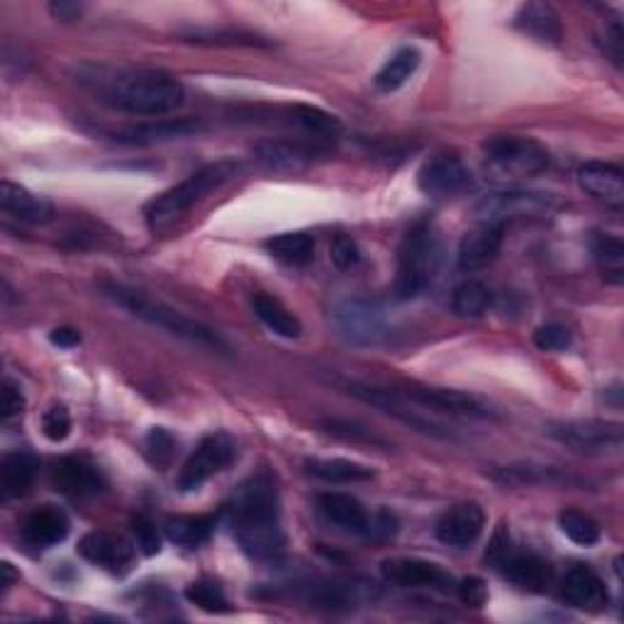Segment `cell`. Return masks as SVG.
Returning a JSON list of instances; mask_svg holds the SVG:
<instances>
[{
	"label": "cell",
	"instance_id": "cell-1",
	"mask_svg": "<svg viewBox=\"0 0 624 624\" xmlns=\"http://www.w3.org/2000/svg\"><path fill=\"white\" fill-rule=\"evenodd\" d=\"M76 81L98 101L130 115L164 117L183 105V83L162 69L115 67L85 61L76 69Z\"/></svg>",
	"mask_w": 624,
	"mask_h": 624
},
{
	"label": "cell",
	"instance_id": "cell-2",
	"mask_svg": "<svg viewBox=\"0 0 624 624\" xmlns=\"http://www.w3.org/2000/svg\"><path fill=\"white\" fill-rule=\"evenodd\" d=\"M232 532L242 552L262 564H278L286 556V534L272 473L259 471L244 481L229 505Z\"/></svg>",
	"mask_w": 624,
	"mask_h": 624
},
{
	"label": "cell",
	"instance_id": "cell-3",
	"mask_svg": "<svg viewBox=\"0 0 624 624\" xmlns=\"http://www.w3.org/2000/svg\"><path fill=\"white\" fill-rule=\"evenodd\" d=\"M101 293L110 303H115L117 308L127 310L132 317H137V320L164 329V333L174 335L183 341H188V345L203 347V349L215 351V354H229L232 351L229 341L223 335H217L213 327H207L198 320H193V317L178 313L176 308H171V305H166L164 300L146 296V293L140 290V288L117 284V280H103Z\"/></svg>",
	"mask_w": 624,
	"mask_h": 624
},
{
	"label": "cell",
	"instance_id": "cell-4",
	"mask_svg": "<svg viewBox=\"0 0 624 624\" xmlns=\"http://www.w3.org/2000/svg\"><path fill=\"white\" fill-rule=\"evenodd\" d=\"M242 171L239 162L235 158H219V162L207 164L203 168L195 171L186 181H181L178 186L164 191L162 195H156L154 201L146 203L144 207V219L152 229H164L171 223H176L181 215H186L193 205H198L205 201L207 195H213L229 183L232 178H237Z\"/></svg>",
	"mask_w": 624,
	"mask_h": 624
},
{
	"label": "cell",
	"instance_id": "cell-5",
	"mask_svg": "<svg viewBox=\"0 0 624 624\" xmlns=\"http://www.w3.org/2000/svg\"><path fill=\"white\" fill-rule=\"evenodd\" d=\"M439 264V242L430 219H418L400 242L398 249V276H396V298L412 300L422 296L432 284Z\"/></svg>",
	"mask_w": 624,
	"mask_h": 624
},
{
	"label": "cell",
	"instance_id": "cell-6",
	"mask_svg": "<svg viewBox=\"0 0 624 624\" xmlns=\"http://www.w3.org/2000/svg\"><path fill=\"white\" fill-rule=\"evenodd\" d=\"M485 166L498 181L534 178L549 168V152L532 137L520 134H498L483 142Z\"/></svg>",
	"mask_w": 624,
	"mask_h": 624
},
{
	"label": "cell",
	"instance_id": "cell-7",
	"mask_svg": "<svg viewBox=\"0 0 624 624\" xmlns=\"http://www.w3.org/2000/svg\"><path fill=\"white\" fill-rule=\"evenodd\" d=\"M337 333L351 345L359 347H376L381 345L388 335V317L381 303L361 296L339 298L333 310H329Z\"/></svg>",
	"mask_w": 624,
	"mask_h": 624
},
{
	"label": "cell",
	"instance_id": "cell-8",
	"mask_svg": "<svg viewBox=\"0 0 624 624\" xmlns=\"http://www.w3.org/2000/svg\"><path fill=\"white\" fill-rule=\"evenodd\" d=\"M546 434L571 451L589 457L620 454L624 427L610 420H556L546 424Z\"/></svg>",
	"mask_w": 624,
	"mask_h": 624
},
{
	"label": "cell",
	"instance_id": "cell-9",
	"mask_svg": "<svg viewBox=\"0 0 624 624\" xmlns=\"http://www.w3.org/2000/svg\"><path fill=\"white\" fill-rule=\"evenodd\" d=\"M559 207L554 195L534 191H498L488 193L473 205V217L483 225H503L510 219L546 217Z\"/></svg>",
	"mask_w": 624,
	"mask_h": 624
},
{
	"label": "cell",
	"instance_id": "cell-10",
	"mask_svg": "<svg viewBox=\"0 0 624 624\" xmlns=\"http://www.w3.org/2000/svg\"><path fill=\"white\" fill-rule=\"evenodd\" d=\"M339 386L345 388L349 396L359 398L361 402H369V406L390 415V418H396L402 424L412 427V430H418L422 434H430V437H449L444 424H439L437 420H432L430 415H424L422 410H415V402L402 396L400 390L364 383V381H339Z\"/></svg>",
	"mask_w": 624,
	"mask_h": 624
},
{
	"label": "cell",
	"instance_id": "cell-11",
	"mask_svg": "<svg viewBox=\"0 0 624 624\" xmlns=\"http://www.w3.org/2000/svg\"><path fill=\"white\" fill-rule=\"evenodd\" d=\"M237 457V444L235 439L225 432H215L201 439V444L195 447L193 454L183 463V469L178 473V491L191 493L198 491V488L211 481L213 475L219 471H225L232 461Z\"/></svg>",
	"mask_w": 624,
	"mask_h": 624
},
{
	"label": "cell",
	"instance_id": "cell-12",
	"mask_svg": "<svg viewBox=\"0 0 624 624\" xmlns=\"http://www.w3.org/2000/svg\"><path fill=\"white\" fill-rule=\"evenodd\" d=\"M296 595L303 603H308L313 607L329 610V613H341V610H354L369 601L374 595V585L361 581H347V579L315 581L300 585Z\"/></svg>",
	"mask_w": 624,
	"mask_h": 624
},
{
	"label": "cell",
	"instance_id": "cell-13",
	"mask_svg": "<svg viewBox=\"0 0 624 624\" xmlns=\"http://www.w3.org/2000/svg\"><path fill=\"white\" fill-rule=\"evenodd\" d=\"M402 396L410 398L415 406L430 408L434 412L459 415V418H475V420H491L495 412L475 396L461 393L454 388H434V386H408L400 390Z\"/></svg>",
	"mask_w": 624,
	"mask_h": 624
},
{
	"label": "cell",
	"instance_id": "cell-14",
	"mask_svg": "<svg viewBox=\"0 0 624 624\" xmlns=\"http://www.w3.org/2000/svg\"><path fill=\"white\" fill-rule=\"evenodd\" d=\"M418 186L430 198L447 201L471 186V174L457 154H437L420 168Z\"/></svg>",
	"mask_w": 624,
	"mask_h": 624
},
{
	"label": "cell",
	"instance_id": "cell-15",
	"mask_svg": "<svg viewBox=\"0 0 624 624\" xmlns=\"http://www.w3.org/2000/svg\"><path fill=\"white\" fill-rule=\"evenodd\" d=\"M381 576L386 583L396 589H432V591H449L454 585V579L449 573L424 559H386L381 564Z\"/></svg>",
	"mask_w": 624,
	"mask_h": 624
},
{
	"label": "cell",
	"instance_id": "cell-16",
	"mask_svg": "<svg viewBox=\"0 0 624 624\" xmlns=\"http://www.w3.org/2000/svg\"><path fill=\"white\" fill-rule=\"evenodd\" d=\"M485 528V512L479 503H459L449 508L437 522V540L454 546V549H469Z\"/></svg>",
	"mask_w": 624,
	"mask_h": 624
},
{
	"label": "cell",
	"instance_id": "cell-17",
	"mask_svg": "<svg viewBox=\"0 0 624 624\" xmlns=\"http://www.w3.org/2000/svg\"><path fill=\"white\" fill-rule=\"evenodd\" d=\"M205 125L201 120L193 117H166V120H150L132 125L127 130L115 132V142L130 144V146H152L171 140L193 137V134L203 132Z\"/></svg>",
	"mask_w": 624,
	"mask_h": 624
},
{
	"label": "cell",
	"instance_id": "cell-18",
	"mask_svg": "<svg viewBox=\"0 0 624 624\" xmlns=\"http://www.w3.org/2000/svg\"><path fill=\"white\" fill-rule=\"evenodd\" d=\"M79 554L91 561L93 566H101L110 573H127L134 561V549L125 536L110 534V532H91L79 542Z\"/></svg>",
	"mask_w": 624,
	"mask_h": 624
},
{
	"label": "cell",
	"instance_id": "cell-19",
	"mask_svg": "<svg viewBox=\"0 0 624 624\" xmlns=\"http://www.w3.org/2000/svg\"><path fill=\"white\" fill-rule=\"evenodd\" d=\"M52 485L69 498H93L105 491V475L85 459L64 457L54 461Z\"/></svg>",
	"mask_w": 624,
	"mask_h": 624
},
{
	"label": "cell",
	"instance_id": "cell-20",
	"mask_svg": "<svg viewBox=\"0 0 624 624\" xmlns=\"http://www.w3.org/2000/svg\"><path fill=\"white\" fill-rule=\"evenodd\" d=\"M503 239H505L503 225L479 223V227L469 229L467 235H463L457 252V262L461 272H481V268L491 266L498 259L500 249H503Z\"/></svg>",
	"mask_w": 624,
	"mask_h": 624
},
{
	"label": "cell",
	"instance_id": "cell-21",
	"mask_svg": "<svg viewBox=\"0 0 624 624\" xmlns=\"http://www.w3.org/2000/svg\"><path fill=\"white\" fill-rule=\"evenodd\" d=\"M561 597L571 607L589 610V613H601L610 603L603 579L591 566L583 564H576L566 571L564 581H561Z\"/></svg>",
	"mask_w": 624,
	"mask_h": 624
},
{
	"label": "cell",
	"instance_id": "cell-22",
	"mask_svg": "<svg viewBox=\"0 0 624 624\" xmlns=\"http://www.w3.org/2000/svg\"><path fill=\"white\" fill-rule=\"evenodd\" d=\"M579 186L583 193H589L593 201L615 207V211H620L624 205V174L615 164L585 162L579 168Z\"/></svg>",
	"mask_w": 624,
	"mask_h": 624
},
{
	"label": "cell",
	"instance_id": "cell-23",
	"mask_svg": "<svg viewBox=\"0 0 624 624\" xmlns=\"http://www.w3.org/2000/svg\"><path fill=\"white\" fill-rule=\"evenodd\" d=\"M0 207H3V213L30 225H47L54 219L52 203L44 201L42 195H34L32 191L18 186V183L12 181L0 183Z\"/></svg>",
	"mask_w": 624,
	"mask_h": 624
},
{
	"label": "cell",
	"instance_id": "cell-24",
	"mask_svg": "<svg viewBox=\"0 0 624 624\" xmlns=\"http://www.w3.org/2000/svg\"><path fill=\"white\" fill-rule=\"evenodd\" d=\"M491 479L505 488H530V485H585L583 479L569 475L554 467H536V463H510L491 473Z\"/></svg>",
	"mask_w": 624,
	"mask_h": 624
},
{
	"label": "cell",
	"instance_id": "cell-25",
	"mask_svg": "<svg viewBox=\"0 0 624 624\" xmlns=\"http://www.w3.org/2000/svg\"><path fill=\"white\" fill-rule=\"evenodd\" d=\"M325 152L317 150V146L310 144H300V142H286V140H276V142H262L254 146V156L256 162L266 168L274 171H298L305 168L308 164H313L317 156H323Z\"/></svg>",
	"mask_w": 624,
	"mask_h": 624
},
{
	"label": "cell",
	"instance_id": "cell-26",
	"mask_svg": "<svg viewBox=\"0 0 624 624\" xmlns=\"http://www.w3.org/2000/svg\"><path fill=\"white\" fill-rule=\"evenodd\" d=\"M69 536V518L59 508L44 505L22 522V540L34 549H49Z\"/></svg>",
	"mask_w": 624,
	"mask_h": 624
},
{
	"label": "cell",
	"instance_id": "cell-27",
	"mask_svg": "<svg viewBox=\"0 0 624 624\" xmlns=\"http://www.w3.org/2000/svg\"><path fill=\"white\" fill-rule=\"evenodd\" d=\"M498 571H503V576L515 583L518 589L522 591H530V593H542L546 591V585L552 583L554 579V569L549 561H544L542 556L536 554H518L512 552L505 564L500 566Z\"/></svg>",
	"mask_w": 624,
	"mask_h": 624
},
{
	"label": "cell",
	"instance_id": "cell-28",
	"mask_svg": "<svg viewBox=\"0 0 624 624\" xmlns=\"http://www.w3.org/2000/svg\"><path fill=\"white\" fill-rule=\"evenodd\" d=\"M515 28L542 44H559L564 37L559 12L549 3H528L518 10Z\"/></svg>",
	"mask_w": 624,
	"mask_h": 624
},
{
	"label": "cell",
	"instance_id": "cell-29",
	"mask_svg": "<svg viewBox=\"0 0 624 624\" xmlns=\"http://www.w3.org/2000/svg\"><path fill=\"white\" fill-rule=\"evenodd\" d=\"M317 508H320L329 522L347 532L364 534L366 528H369V512L361 508L357 498L347 493H323L317 498Z\"/></svg>",
	"mask_w": 624,
	"mask_h": 624
},
{
	"label": "cell",
	"instance_id": "cell-30",
	"mask_svg": "<svg viewBox=\"0 0 624 624\" xmlns=\"http://www.w3.org/2000/svg\"><path fill=\"white\" fill-rule=\"evenodd\" d=\"M40 471V461H37L28 451H10L0 461V488H3L6 498H20L30 491L34 483V475Z\"/></svg>",
	"mask_w": 624,
	"mask_h": 624
},
{
	"label": "cell",
	"instance_id": "cell-31",
	"mask_svg": "<svg viewBox=\"0 0 624 624\" xmlns=\"http://www.w3.org/2000/svg\"><path fill=\"white\" fill-rule=\"evenodd\" d=\"M252 305H254V315L259 317L274 335L286 339H298L303 335L300 320L278 298L268 296V293H256Z\"/></svg>",
	"mask_w": 624,
	"mask_h": 624
},
{
	"label": "cell",
	"instance_id": "cell-32",
	"mask_svg": "<svg viewBox=\"0 0 624 624\" xmlns=\"http://www.w3.org/2000/svg\"><path fill=\"white\" fill-rule=\"evenodd\" d=\"M420 61H422V54L415 47L398 49V52L381 67V71L376 73L374 85L381 93L398 91L400 85H406L412 79V73L420 67Z\"/></svg>",
	"mask_w": 624,
	"mask_h": 624
},
{
	"label": "cell",
	"instance_id": "cell-33",
	"mask_svg": "<svg viewBox=\"0 0 624 624\" xmlns=\"http://www.w3.org/2000/svg\"><path fill=\"white\" fill-rule=\"evenodd\" d=\"M215 530V518H203V515H181L171 518L164 524L166 540L183 549H198L213 536Z\"/></svg>",
	"mask_w": 624,
	"mask_h": 624
},
{
	"label": "cell",
	"instance_id": "cell-34",
	"mask_svg": "<svg viewBox=\"0 0 624 624\" xmlns=\"http://www.w3.org/2000/svg\"><path fill=\"white\" fill-rule=\"evenodd\" d=\"M266 252L288 266H305L315 256V239L310 232H284L266 239Z\"/></svg>",
	"mask_w": 624,
	"mask_h": 624
},
{
	"label": "cell",
	"instance_id": "cell-35",
	"mask_svg": "<svg viewBox=\"0 0 624 624\" xmlns=\"http://www.w3.org/2000/svg\"><path fill=\"white\" fill-rule=\"evenodd\" d=\"M305 469L325 483H364L376 475L369 467L349 459H310L305 461Z\"/></svg>",
	"mask_w": 624,
	"mask_h": 624
},
{
	"label": "cell",
	"instance_id": "cell-36",
	"mask_svg": "<svg viewBox=\"0 0 624 624\" xmlns=\"http://www.w3.org/2000/svg\"><path fill=\"white\" fill-rule=\"evenodd\" d=\"M593 254L597 268H601L603 278L607 284L620 286L624 280V244L620 237L607 235V232H595L593 239Z\"/></svg>",
	"mask_w": 624,
	"mask_h": 624
},
{
	"label": "cell",
	"instance_id": "cell-37",
	"mask_svg": "<svg viewBox=\"0 0 624 624\" xmlns=\"http://www.w3.org/2000/svg\"><path fill=\"white\" fill-rule=\"evenodd\" d=\"M493 296L488 286H483L481 280H467V284H461L454 296H451V310H454L459 317H483L491 308Z\"/></svg>",
	"mask_w": 624,
	"mask_h": 624
},
{
	"label": "cell",
	"instance_id": "cell-38",
	"mask_svg": "<svg viewBox=\"0 0 624 624\" xmlns=\"http://www.w3.org/2000/svg\"><path fill=\"white\" fill-rule=\"evenodd\" d=\"M559 528L573 544L595 546L601 542V524L579 510H564L559 515Z\"/></svg>",
	"mask_w": 624,
	"mask_h": 624
},
{
	"label": "cell",
	"instance_id": "cell-39",
	"mask_svg": "<svg viewBox=\"0 0 624 624\" xmlns=\"http://www.w3.org/2000/svg\"><path fill=\"white\" fill-rule=\"evenodd\" d=\"M186 597H188V603L205 610V613H211V615H223V613H229V610H232L227 595L223 591V585H217L211 579L193 581L186 589Z\"/></svg>",
	"mask_w": 624,
	"mask_h": 624
},
{
	"label": "cell",
	"instance_id": "cell-40",
	"mask_svg": "<svg viewBox=\"0 0 624 624\" xmlns=\"http://www.w3.org/2000/svg\"><path fill=\"white\" fill-rule=\"evenodd\" d=\"M293 120H296L303 130L317 134V137L333 140V137H339V132H341V122L335 115H329V113H325V110L313 108V105L293 108Z\"/></svg>",
	"mask_w": 624,
	"mask_h": 624
},
{
	"label": "cell",
	"instance_id": "cell-41",
	"mask_svg": "<svg viewBox=\"0 0 624 624\" xmlns=\"http://www.w3.org/2000/svg\"><path fill=\"white\" fill-rule=\"evenodd\" d=\"M320 430L337 437V439H345V442H351V444H366V447L388 449L386 439H381L378 434H374L371 430H366L364 424L351 422V420H339V418L323 420L320 422Z\"/></svg>",
	"mask_w": 624,
	"mask_h": 624
},
{
	"label": "cell",
	"instance_id": "cell-42",
	"mask_svg": "<svg viewBox=\"0 0 624 624\" xmlns=\"http://www.w3.org/2000/svg\"><path fill=\"white\" fill-rule=\"evenodd\" d=\"M186 42L198 44H244V47H268L266 40L252 32H232V30H195L186 34Z\"/></svg>",
	"mask_w": 624,
	"mask_h": 624
},
{
	"label": "cell",
	"instance_id": "cell-43",
	"mask_svg": "<svg viewBox=\"0 0 624 624\" xmlns=\"http://www.w3.org/2000/svg\"><path fill=\"white\" fill-rule=\"evenodd\" d=\"M144 449L154 467H166V463L174 459L176 439L171 437L166 430H162V427H154V430L144 439Z\"/></svg>",
	"mask_w": 624,
	"mask_h": 624
},
{
	"label": "cell",
	"instance_id": "cell-44",
	"mask_svg": "<svg viewBox=\"0 0 624 624\" xmlns=\"http://www.w3.org/2000/svg\"><path fill=\"white\" fill-rule=\"evenodd\" d=\"M132 534H134V544H137V549L144 556H156L158 552H162V534H158L156 524L150 518H144V515L134 518Z\"/></svg>",
	"mask_w": 624,
	"mask_h": 624
},
{
	"label": "cell",
	"instance_id": "cell-45",
	"mask_svg": "<svg viewBox=\"0 0 624 624\" xmlns=\"http://www.w3.org/2000/svg\"><path fill=\"white\" fill-rule=\"evenodd\" d=\"M42 432L49 442H64L71 434V415L64 406H52L42 415Z\"/></svg>",
	"mask_w": 624,
	"mask_h": 624
},
{
	"label": "cell",
	"instance_id": "cell-46",
	"mask_svg": "<svg viewBox=\"0 0 624 624\" xmlns=\"http://www.w3.org/2000/svg\"><path fill=\"white\" fill-rule=\"evenodd\" d=\"M534 347L542 351H566L571 347V333L559 323H549L536 327Z\"/></svg>",
	"mask_w": 624,
	"mask_h": 624
},
{
	"label": "cell",
	"instance_id": "cell-47",
	"mask_svg": "<svg viewBox=\"0 0 624 624\" xmlns=\"http://www.w3.org/2000/svg\"><path fill=\"white\" fill-rule=\"evenodd\" d=\"M329 259H333V264L341 268V272H345V268H354L361 259L359 244L349 235H337L333 244H329Z\"/></svg>",
	"mask_w": 624,
	"mask_h": 624
},
{
	"label": "cell",
	"instance_id": "cell-48",
	"mask_svg": "<svg viewBox=\"0 0 624 624\" xmlns=\"http://www.w3.org/2000/svg\"><path fill=\"white\" fill-rule=\"evenodd\" d=\"M601 47L603 52L607 54L610 61H615L617 67H622V57H624V32H622V22L620 20H605V28L601 32Z\"/></svg>",
	"mask_w": 624,
	"mask_h": 624
},
{
	"label": "cell",
	"instance_id": "cell-49",
	"mask_svg": "<svg viewBox=\"0 0 624 624\" xmlns=\"http://www.w3.org/2000/svg\"><path fill=\"white\" fill-rule=\"evenodd\" d=\"M22 410H24L22 388L12 381V378H6L3 390H0V415H3V420L8 422L12 418H18Z\"/></svg>",
	"mask_w": 624,
	"mask_h": 624
},
{
	"label": "cell",
	"instance_id": "cell-50",
	"mask_svg": "<svg viewBox=\"0 0 624 624\" xmlns=\"http://www.w3.org/2000/svg\"><path fill=\"white\" fill-rule=\"evenodd\" d=\"M512 552H515V549H512L510 532H508L505 524H500V528H498L495 534H493L491 544H488V552H485L488 564H491L493 569H500V566L505 564V559H508Z\"/></svg>",
	"mask_w": 624,
	"mask_h": 624
},
{
	"label": "cell",
	"instance_id": "cell-51",
	"mask_svg": "<svg viewBox=\"0 0 624 624\" xmlns=\"http://www.w3.org/2000/svg\"><path fill=\"white\" fill-rule=\"evenodd\" d=\"M457 593L461 597V603L469 605V607H481L488 601V585L481 579H475V576L463 579L457 585Z\"/></svg>",
	"mask_w": 624,
	"mask_h": 624
},
{
	"label": "cell",
	"instance_id": "cell-52",
	"mask_svg": "<svg viewBox=\"0 0 624 624\" xmlns=\"http://www.w3.org/2000/svg\"><path fill=\"white\" fill-rule=\"evenodd\" d=\"M49 341L61 349H73L81 345V335H79V329H73V327H57L54 333L49 335Z\"/></svg>",
	"mask_w": 624,
	"mask_h": 624
},
{
	"label": "cell",
	"instance_id": "cell-53",
	"mask_svg": "<svg viewBox=\"0 0 624 624\" xmlns=\"http://www.w3.org/2000/svg\"><path fill=\"white\" fill-rule=\"evenodd\" d=\"M49 12H52V16L61 22H76L81 18L83 8L76 3H69V0H59V3L49 6Z\"/></svg>",
	"mask_w": 624,
	"mask_h": 624
},
{
	"label": "cell",
	"instance_id": "cell-54",
	"mask_svg": "<svg viewBox=\"0 0 624 624\" xmlns=\"http://www.w3.org/2000/svg\"><path fill=\"white\" fill-rule=\"evenodd\" d=\"M0 573H3V581H0V583H3V589H10L12 581H16V571H12L10 564H3V566H0Z\"/></svg>",
	"mask_w": 624,
	"mask_h": 624
}]
</instances>
